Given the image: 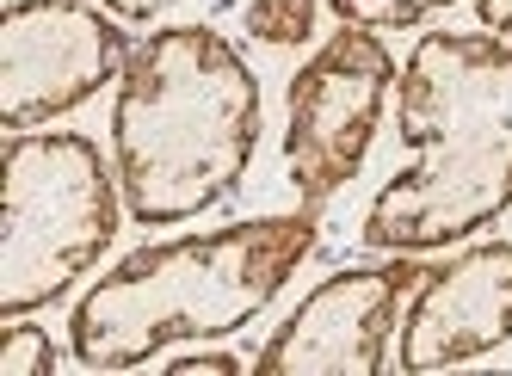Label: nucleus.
Segmentation results:
<instances>
[{"label": "nucleus", "instance_id": "1", "mask_svg": "<svg viewBox=\"0 0 512 376\" xmlns=\"http://www.w3.org/2000/svg\"><path fill=\"white\" fill-rule=\"evenodd\" d=\"M408 148L364 210L371 253H438L512 210V44L494 31H426L395 81Z\"/></svg>", "mask_w": 512, "mask_h": 376}, {"label": "nucleus", "instance_id": "2", "mask_svg": "<svg viewBox=\"0 0 512 376\" xmlns=\"http://www.w3.org/2000/svg\"><path fill=\"white\" fill-rule=\"evenodd\" d=\"M260 155V74L210 25H161L130 50L112 105V167L142 229L192 222L241 192Z\"/></svg>", "mask_w": 512, "mask_h": 376}, {"label": "nucleus", "instance_id": "3", "mask_svg": "<svg viewBox=\"0 0 512 376\" xmlns=\"http://www.w3.org/2000/svg\"><path fill=\"white\" fill-rule=\"evenodd\" d=\"M315 210L247 216L229 229L179 235L124 253L68 315V352L81 370H136L179 340L241 333L315 253Z\"/></svg>", "mask_w": 512, "mask_h": 376}, {"label": "nucleus", "instance_id": "4", "mask_svg": "<svg viewBox=\"0 0 512 376\" xmlns=\"http://www.w3.org/2000/svg\"><path fill=\"white\" fill-rule=\"evenodd\" d=\"M118 167L81 130H7L0 204V321L38 315L75 290L124 222Z\"/></svg>", "mask_w": 512, "mask_h": 376}, {"label": "nucleus", "instance_id": "5", "mask_svg": "<svg viewBox=\"0 0 512 376\" xmlns=\"http://www.w3.org/2000/svg\"><path fill=\"white\" fill-rule=\"evenodd\" d=\"M401 81L395 56L371 25H340L327 44L290 74V118H284V173L297 198L321 210L340 185L358 179L377 142L383 105Z\"/></svg>", "mask_w": 512, "mask_h": 376}, {"label": "nucleus", "instance_id": "6", "mask_svg": "<svg viewBox=\"0 0 512 376\" xmlns=\"http://www.w3.org/2000/svg\"><path fill=\"white\" fill-rule=\"evenodd\" d=\"M130 37L87 0H13L0 7V124L44 130L112 87L130 62Z\"/></svg>", "mask_w": 512, "mask_h": 376}, {"label": "nucleus", "instance_id": "7", "mask_svg": "<svg viewBox=\"0 0 512 376\" xmlns=\"http://www.w3.org/2000/svg\"><path fill=\"white\" fill-rule=\"evenodd\" d=\"M426 278L420 253H389L371 266H346L321 278L290 309L253 358V376H377L389 364L395 315Z\"/></svg>", "mask_w": 512, "mask_h": 376}, {"label": "nucleus", "instance_id": "8", "mask_svg": "<svg viewBox=\"0 0 512 376\" xmlns=\"http://www.w3.org/2000/svg\"><path fill=\"white\" fill-rule=\"evenodd\" d=\"M512 340V241H475L426 266L395 333V370H457Z\"/></svg>", "mask_w": 512, "mask_h": 376}, {"label": "nucleus", "instance_id": "9", "mask_svg": "<svg viewBox=\"0 0 512 376\" xmlns=\"http://www.w3.org/2000/svg\"><path fill=\"white\" fill-rule=\"evenodd\" d=\"M315 19H321V0H253L247 37L253 44H272V50H303L315 37Z\"/></svg>", "mask_w": 512, "mask_h": 376}, {"label": "nucleus", "instance_id": "10", "mask_svg": "<svg viewBox=\"0 0 512 376\" xmlns=\"http://www.w3.org/2000/svg\"><path fill=\"white\" fill-rule=\"evenodd\" d=\"M340 25H371V31H408L420 19H432L438 7H457V0H327Z\"/></svg>", "mask_w": 512, "mask_h": 376}, {"label": "nucleus", "instance_id": "11", "mask_svg": "<svg viewBox=\"0 0 512 376\" xmlns=\"http://www.w3.org/2000/svg\"><path fill=\"white\" fill-rule=\"evenodd\" d=\"M56 364H62V352L44 327H31L25 315L7 321V333H0V370L7 376H50Z\"/></svg>", "mask_w": 512, "mask_h": 376}, {"label": "nucleus", "instance_id": "12", "mask_svg": "<svg viewBox=\"0 0 512 376\" xmlns=\"http://www.w3.org/2000/svg\"><path fill=\"white\" fill-rule=\"evenodd\" d=\"M247 364L235 352H186V358H173L167 376H241Z\"/></svg>", "mask_w": 512, "mask_h": 376}, {"label": "nucleus", "instance_id": "13", "mask_svg": "<svg viewBox=\"0 0 512 376\" xmlns=\"http://www.w3.org/2000/svg\"><path fill=\"white\" fill-rule=\"evenodd\" d=\"M99 7H112L118 19H136V25H149V19H161L167 7H179V0H99Z\"/></svg>", "mask_w": 512, "mask_h": 376}, {"label": "nucleus", "instance_id": "14", "mask_svg": "<svg viewBox=\"0 0 512 376\" xmlns=\"http://www.w3.org/2000/svg\"><path fill=\"white\" fill-rule=\"evenodd\" d=\"M475 19H482V31L512 44V0H475Z\"/></svg>", "mask_w": 512, "mask_h": 376}]
</instances>
